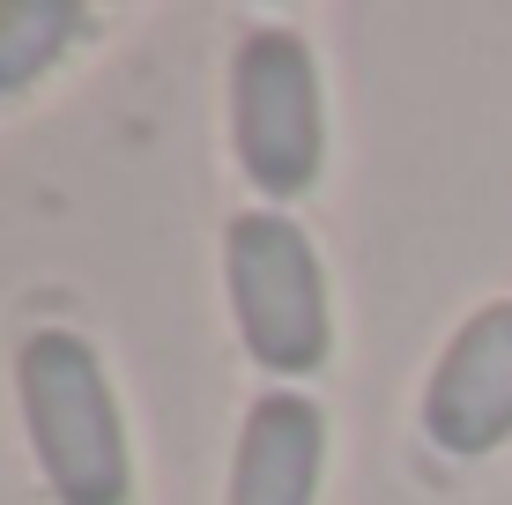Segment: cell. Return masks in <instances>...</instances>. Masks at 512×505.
I'll list each match as a JSON object with an SVG mask.
<instances>
[{
	"label": "cell",
	"mask_w": 512,
	"mask_h": 505,
	"mask_svg": "<svg viewBox=\"0 0 512 505\" xmlns=\"http://www.w3.org/2000/svg\"><path fill=\"white\" fill-rule=\"evenodd\" d=\"M423 431L446 454H490L512 439V298L483 305L438 357L423 394Z\"/></svg>",
	"instance_id": "cell-4"
},
{
	"label": "cell",
	"mask_w": 512,
	"mask_h": 505,
	"mask_svg": "<svg viewBox=\"0 0 512 505\" xmlns=\"http://www.w3.org/2000/svg\"><path fill=\"white\" fill-rule=\"evenodd\" d=\"M327 461V416L312 394H260L238 431L231 505H312Z\"/></svg>",
	"instance_id": "cell-5"
},
{
	"label": "cell",
	"mask_w": 512,
	"mask_h": 505,
	"mask_svg": "<svg viewBox=\"0 0 512 505\" xmlns=\"http://www.w3.org/2000/svg\"><path fill=\"white\" fill-rule=\"evenodd\" d=\"M223 268H231L245 350L282 379L320 372L334 335H327V275L312 238L290 216H238L223 238Z\"/></svg>",
	"instance_id": "cell-2"
},
{
	"label": "cell",
	"mask_w": 512,
	"mask_h": 505,
	"mask_svg": "<svg viewBox=\"0 0 512 505\" xmlns=\"http://www.w3.org/2000/svg\"><path fill=\"white\" fill-rule=\"evenodd\" d=\"M231 127L245 179L268 201H297L320 179L327 119H320V67L297 30H253L231 60Z\"/></svg>",
	"instance_id": "cell-3"
},
{
	"label": "cell",
	"mask_w": 512,
	"mask_h": 505,
	"mask_svg": "<svg viewBox=\"0 0 512 505\" xmlns=\"http://www.w3.org/2000/svg\"><path fill=\"white\" fill-rule=\"evenodd\" d=\"M23 387V424L38 446V468L60 505H127V431H119L104 364L82 335L38 327L15 357Z\"/></svg>",
	"instance_id": "cell-1"
},
{
	"label": "cell",
	"mask_w": 512,
	"mask_h": 505,
	"mask_svg": "<svg viewBox=\"0 0 512 505\" xmlns=\"http://www.w3.org/2000/svg\"><path fill=\"white\" fill-rule=\"evenodd\" d=\"M82 30H90V8L75 0H0V97L38 82Z\"/></svg>",
	"instance_id": "cell-6"
}]
</instances>
